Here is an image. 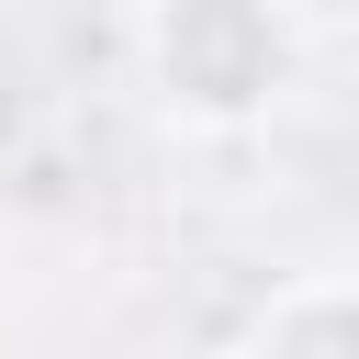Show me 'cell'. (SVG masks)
I'll list each match as a JSON object with an SVG mask.
<instances>
[{
	"label": "cell",
	"mask_w": 359,
	"mask_h": 359,
	"mask_svg": "<svg viewBox=\"0 0 359 359\" xmlns=\"http://www.w3.org/2000/svg\"><path fill=\"white\" fill-rule=\"evenodd\" d=\"M236 359H359V269L280 280L258 303V325L236 337Z\"/></svg>",
	"instance_id": "7a4b0ae2"
},
{
	"label": "cell",
	"mask_w": 359,
	"mask_h": 359,
	"mask_svg": "<svg viewBox=\"0 0 359 359\" xmlns=\"http://www.w3.org/2000/svg\"><path fill=\"white\" fill-rule=\"evenodd\" d=\"M123 45H135L146 101L180 135H213V146L258 135L303 90V56H314L292 0H135Z\"/></svg>",
	"instance_id": "6da1fadb"
}]
</instances>
